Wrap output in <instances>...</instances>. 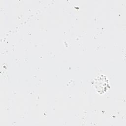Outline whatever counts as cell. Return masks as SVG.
Segmentation results:
<instances>
[{
  "mask_svg": "<svg viewBox=\"0 0 126 126\" xmlns=\"http://www.w3.org/2000/svg\"><path fill=\"white\" fill-rule=\"evenodd\" d=\"M102 77V76L98 77V78L96 79L94 83L95 87L96 90L99 93H103V92L106 91L107 88L108 87V83L107 82V81H106L103 84L101 83Z\"/></svg>",
  "mask_w": 126,
  "mask_h": 126,
  "instance_id": "6da1fadb",
  "label": "cell"
}]
</instances>
